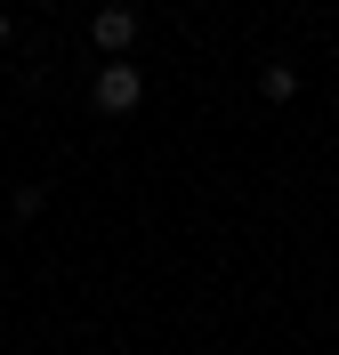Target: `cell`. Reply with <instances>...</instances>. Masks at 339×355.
Segmentation results:
<instances>
[{"instance_id":"cell-3","label":"cell","mask_w":339,"mask_h":355,"mask_svg":"<svg viewBox=\"0 0 339 355\" xmlns=\"http://www.w3.org/2000/svg\"><path fill=\"white\" fill-rule=\"evenodd\" d=\"M259 97H267V105H291L299 97V65H267L259 73Z\"/></svg>"},{"instance_id":"cell-2","label":"cell","mask_w":339,"mask_h":355,"mask_svg":"<svg viewBox=\"0 0 339 355\" xmlns=\"http://www.w3.org/2000/svg\"><path fill=\"white\" fill-rule=\"evenodd\" d=\"M89 41L105 49V57L137 49V8H121V0H113V8H97V17H89Z\"/></svg>"},{"instance_id":"cell-5","label":"cell","mask_w":339,"mask_h":355,"mask_svg":"<svg viewBox=\"0 0 339 355\" xmlns=\"http://www.w3.org/2000/svg\"><path fill=\"white\" fill-rule=\"evenodd\" d=\"M24 8H41V0H24Z\"/></svg>"},{"instance_id":"cell-1","label":"cell","mask_w":339,"mask_h":355,"mask_svg":"<svg viewBox=\"0 0 339 355\" xmlns=\"http://www.w3.org/2000/svg\"><path fill=\"white\" fill-rule=\"evenodd\" d=\"M89 97H97V113H137V105H146V73H137L130 57H105Z\"/></svg>"},{"instance_id":"cell-4","label":"cell","mask_w":339,"mask_h":355,"mask_svg":"<svg viewBox=\"0 0 339 355\" xmlns=\"http://www.w3.org/2000/svg\"><path fill=\"white\" fill-rule=\"evenodd\" d=\"M0 49H8V17H0Z\"/></svg>"}]
</instances>
